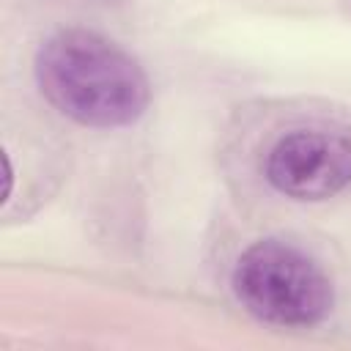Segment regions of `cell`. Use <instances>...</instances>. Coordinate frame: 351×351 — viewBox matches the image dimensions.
Wrapping results in <instances>:
<instances>
[{"instance_id":"3957f363","label":"cell","mask_w":351,"mask_h":351,"mask_svg":"<svg viewBox=\"0 0 351 351\" xmlns=\"http://www.w3.org/2000/svg\"><path fill=\"white\" fill-rule=\"evenodd\" d=\"M263 176L285 197L326 200L351 184V137L321 126L291 129L269 148Z\"/></svg>"},{"instance_id":"7a4b0ae2","label":"cell","mask_w":351,"mask_h":351,"mask_svg":"<svg viewBox=\"0 0 351 351\" xmlns=\"http://www.w3.org/2000/svg\"><path fill=\"white\" fill-rule=\"evenodd\" d=\"M239 304L271 326H315L335 304L326 271L296 244L261 239L250 244L230 274Z\"/></svg>"},{"instance_id":"6da1fadb","label":"cell","mask_w":351,"mask_h":351,"mask_svg":"<svg viewBox=\"0 0 351 351\" xmlns=\"http://www.w3.org/2000/svg\"><path fill=\"white\" fill-rule=\"evenodd\" d=\"M36 82L58 112L90 129L132 126L151 101L143 66L85 27L58 30L38 47Z\"/></svg>"}]
</instances>
